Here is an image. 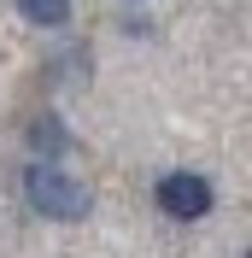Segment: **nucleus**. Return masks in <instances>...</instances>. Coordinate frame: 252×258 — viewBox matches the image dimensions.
I'll list each match as a JSON object with an SVG mask.
<instances>
[{"mask_svg": "<svg viewBox=\"0 0 252 258\" xmlns=\"http://www.w3.org/2000/svg\"><path fill=\"white\" fill-rule=\"evenodd\" d=\"M153 200H158L164 217H176V223H200L205 211H211L217 194H211V182H205L200 170H170V176H158Z\"/></svg>", "mask_w": 252, "mask_h": 258, "instance_id": "obj_2", "label": "nucleus"}, {"mask_svg": "<svg viewBox=\"0 0 252 258\" xmlns=\"http://www.w3.org/2000/svg\"><path fill=\"white\" fill-rule=\"evenodd\" d=\"M18 12L41 30H59V24H71V0H18Z\"/></svg>", "mask_w": 252, "mask_h": 258, "instance_id": "obj_4", "label": "nucleus"}, {"mask_svg": "<svg viewBox=\"0 0 252 258\" xmlns=\"http://www.w3.org/2000/svg\"><path fill=\"white\" fill-rule=\"evenodd\" d=\"M30 147L41 153V159H59L65 147H71V129H65L59 117H35L30 123Z\"/></svg>", "mask_w": 252, "mask_h": 258, "instance_id": "obj_3", "label": "nucleus"}, {"mask_svg": "<svg viewBox=\"0 0 252 258\" xmlns=\"http://www.w3.org/2000/svg\"><path fill=\"white\" fill-rule=\"evenodd\" d=\"M246 258H252V252H246Z\"/></svg>", "mask_w": 252, "mask_h": 258, "instance_id": "obj_5", "label": "nucleus"}, {"mask_svg": "<svg viewBox=\"0 0 252 258\" xmlns=\"http://www.w3.org/2000/svg\"><path fill=\"white\" fill-rule=\"evenodd\" d=\"M24 194H30V206L41 211V217H53V223H77V217L94 211V194L82 188L77 176H65L53 159H35L30 170H24Z\"/></svg>", "mask_w": 252, "mask_h": 258, "instance_id": "obj_1", "label": "nucleus"}]
</instances>
